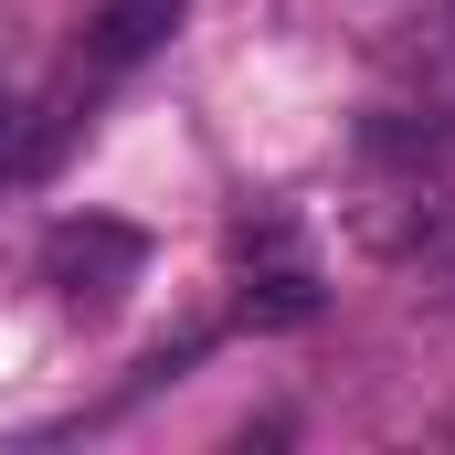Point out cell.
<instances>
[{
	"label": "cell",
	"instance_id": "obj_1",
	"mask_svg": "<svg viewBox=\"0 0 455 455\" xmlns=\"http://www.w3.org/2000/svg\"><path fill=\"white\" fill-rule=\"evenodd\" d=\"M32 265H43V286H53L75 318H107L116 297L148 275V233L116 223V212H64V223L43 233V254H32Z\"/></svg>",
	"mask_w": 455,
	"mask_h": 455
},
{
	"label": "cell",
	"instance_id": "obj_2",
	"mask_svg": "<svg viewBox=\"0 0 455 455\" xmlns=\"http://www.w3.org/2000/svg\"><path fill=\"white\" fill-rule=\"evenodd\" d=\"M381 64H392V75H403V85H413L435 116H455V0L413 11V21L392 32V53H381Z\"/></svg>",
	"mask_w": 455,
	"mask_h": 455
},
{
	"label": "cell",
	"instance_id": "obj_3",
	"mask_svg": "<svg viewBox=\"0 0 455 455\" xmlns=\"http://www.w3.org/2000/svg\"><path fill=\"white\" fill-rule=\"evenodd\" d=\"M170 32H180V0H107V11L85 21V75H127V64H148Z\"/></svg>",
	"mask_w": 455,
	"mask_h": 455
},
{
	"label": "cell",
	"instance_id": "obj_4",
	"mask_svg": "<svg viewBox=\"0 0 455 455\" xmlns=\"http://www.w3.org/2000/svg\"><path fill=\"white\" fill-rule=\"evenodd\" d=\"M53 148H64V116L43 96H0V180H43Z\"/></svg>",
	"mask_w": 455,
	"mask_h": 455
}]
</instances>
